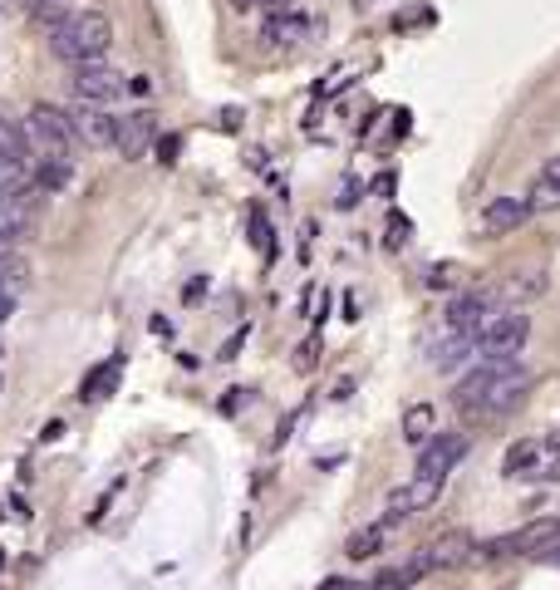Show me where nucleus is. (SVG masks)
<instances>
[{"label": "nucleus", "instance_id": "nucleus-1", "mask_svg": "<svg viewBox=\"0 0 560 590\" xmlns=\"http://www.w3.org/2000/svg\"><path fill=\"white\" fill-rule=\"evenodd\" d=\"M113 45V20L104 10H69L50 30V50L69 64H94L104 59Z\"/></svg>", "mask_w": 560, "mask_h": 590}, {"label": "nucleus", "instance_id": "nucleus-2", "mask_svg": "<svg viewBox=\"0 0 560 590\" xmlns=\"http://www.w3.org/2000/svg\"><path fill=\"white\" fill-rule=\"evenodd\" d=\"M20 133H25L30 163H69V153H74L69 118L59 114V109H50V104H35L30 114L20 118Z\"/></svg>", "mask_w": 560, "mask_h": 590}, {"label": "nucleus", "instance_id": "nucleus-3", "mask_svg": "<svg viewBox=\"0 0 560 590\" xmlns=\"http://www.w3.org/2000/svg\"><path fill=\"white\" fill-rule=\"evenodd\" d=\"M526 389H531V369L516 359L511 369H502V374L482 389V399H477L472 409H462V413H472V418H502L506 409H516V404H521V394H526Z\"/></svg>", "mask_w": 560, "mask_h": 590}, {"label": "nucleus", "instance_id": "nucleus-4", "mask_svg": "<svg viewBox=\"0 0 560 590\" xmlns=\"http://www.w3.org/2000/svg\"><path fill=\"white\" fill-rule=\"evenodd\" d=\"M526 340H531V315L526 310H497L477 330V354H521Z\"/></svg>", "mask_w": 560, "mask_h": 590}, {"label": "nucleus", "instance_id": "nucleus-5", "mask_svg": "<svg viewBox=\"0 0 560 590\" xmlns=\"http://www.w3.org/2000/svg\"><path fill=\"white\" fill-rule=\"evenodd\" d=\"M74 94L84 99V104H118L123 94H128V79L109 69L104 59H94V64H74Z\"/></svg>", "mask_w": 560, "mask_h": 590}, {"label": "nucleus", "instance_id": "nucleus-6", "mask_svg": "<svg viewBox=\"0 0 560 590\" xmlns=\"http://www.w3.org/2000/svg\"><path fill=\"white\" fill-rule=\"evenodd\" d=\"M438 492H443V477L438 472H413L398 492L389 497V517H384V527H398L403 517H413V512H423V507H433L438 502Z\"/></svg>", "mask_w": 560, "mask_h": 590}, {"label": "nucleus", "instance_id": "nucleus-7", "mask_svg": "<svg viewBox=\"0 0 560 590\" xmlns=\"http://www.w3.org/2000/svg\"><path fill=\"white\" fill-rule=\"evenodd\" d=\"M497 315V291H467V295H457L452 300V310H448V335H477L487 320Z\"/></svg>", "mask_w": 560, "mask_h": 590}, {"label": "nucleus", "instance_id": "nucleus-8", "mask_svg": "<svg viewBox=\"0 0 560 590\" xmlns=\"http://www.w3.org/2000/svg\"><path fill=\"white\" fill-rule=\"evenodd\" d=\"M64 118H69L74 143H89V148H113V123H118V118H113L104 104H84V99H79V104H74Z\"/></svg>", "mask_w": 560, "mask_h": 590}, {"label": "nucleus", "instance_id": "nucleus-9", "mask_svg": "<svg viewBox=\"0 0 560 590\" xmlns=\"http://www.w3.org/2000/svg\"><path fill=\"white\" fill-rule=\"evenodd\" d=\"M153 138H158V114H153V109H133L128 118L113 123V148H118L123 158H143V153L153 148Z\"/></svg>", "mask_w": 560, "mask_h": 590}, {"label": "nucleus", "instance_id": "nucleus-10", "mask_svg": "<svg viewBox=\"0 0 560 590\" xmlns=\"http://www.w3.org/2000/svg\"><path fill=\"white\" fill-rule=\"evenodd\" d=\"M472 551H477V541H472L467 531H448V536H438L433 546L418 551V566H423V571H452V566L472 561Z\"/></svg>", "mask_w": 560, "mask_h": 590}, {"label": "nucleus", "instance_id": "nucleus-11", "mask_svg": "<svg viewBox=\"0 0 560 590\" xmlns=\"http://www.w3.org/2000/svg\"><path fill=\"white\" fill-rule=\"evenodd\" d=\"M467 453V433H438L433 443H423V453H418V472H438V477H448L457 468V458Z\"/></svg>", "mask_w": 560, "mask_h": 590}, {"label": "nucleus", "instance_id": "nucleus-12", "mask_svg": "<svg viewBox=\"0 0 560 590\" xmlns=\"http://www.w3.org/2000/svg\"><path fill=\"white\" fill-rule=\"evenodd\" d=\"M526 217H531L526 197H492V202L482 207V232H487V236H506V232H516Z\"/></svg>", "mask_w": 560, "mask_h": 590}, {"label": "nucleus", "instance_id": "nucleus-13", "mask_svg": "<svg viewBox=\"0 0 560 590\" xmlns=\"http://www.w3.org/2000/svg\"><path fill=\"white\" fill-rule=\"evenodd\" d=\"M472 354H477V335H448V330H443V345L433 350V369H438V374H457Z\"/></svg>", "mask_w": 560, "mask_h": 590}, {"label": "nucleus", "instance_id": "nucleus-14", "mask_svg": "<svg viewBox=\"0 0 560 590\" xmlns=\"http://www.w3.org/2000/svg\"><path fill=\"white\" fill-rule=\"evenodd\" d=\"M433 433H438V413H433V404H413V409H403V438H408L413 448H423Z\"/></svg>", "mask_w": 560, "mask_h": 590}, {"label": "nucleus", "instance_id": "nucleus-15", "mask_svg": "<svg viewBox=\"0 0 560 590\" xmlns=\"http://www.w3.org/2000/svg\"><path fill=\"white\" fill-rule=\"evenodd\" d=\"M118 369H123V354H113L109 364H99V369H94V374L79 384V399H84V404H94V399H109L113 384H118Z\"/></svg>", "mask_w": 560, "mask_h": 590}, {"label": "nucleus", "instance_id": "nucleus-16", "mask_svg": "<svg viewBox=\"0 0 560 590\" xmlns=\"http://www.w3.org/2000/svg\"><path fill=\"white\" fill-rule=\"evenodd\" d=\"M384 536H389V527H384V522H374V527H364L359 536H349V546H344V551H349L354 561H364V556H379Z\"/></svg>", "mask_w": 560, "mask_h": 590}, {"label": "nucleus", "instance_id": "nucleus-17", "mask_svg": "<svg viewBox=\"0 0 560 590\" xmlns=\"http://www.w3.org/2000/svg\"><path fill=\"white\" fill-rule=\"evenodd\" d=\"M526 207H531V212H556L560 207V182L556 177H536L531 192H526Z\"/></svg>", "mask_w": 560, "mask_h": 590}, {"label": "nucleus", "instance_id": "nucleus-18", "mask_svg": "<svg viewBox=\"0 0 560 590\" xmlns=\"http://www.w3.org/2000/svg\"><path fill=\"white\" fill-rule=\"evenodd\" d=\"M536 443H511V453H506V463H502V472L506 477H521V472H531L536 468Z\"/></svg>", "mask_w": 560, "mask_h": 590}, {"label": "nucleus", "instance_id": "nucleus-19", "mask_svg": "<svg viewBox=\"0 0 560 590\" xmlns=\"http://www.w3.org/2000/svg\"><path fill=\"white\" fill-rule=\"evenodd\" d=\"M551 291V281L541 276V271H531V276H516V281H506V295L511 300H536V295Z\"/></svg>", "mask_w": 560, "mask_h": 590}, {"label": "nucleus", "instance_id": "nucleus-20", "mask_svg": "<svg viewBox=\"0 0 560 590\" xmlns=\"http://www.w3.org/2000/svg\"><path fill=\"white\" fill-rule=\"evenodd\" d=\"M64 182H69V163H40L35 168V187L40 192H59Z\"/></svg>", "mask_w": 560, "mask_h": 590}, {"label": "nucleus", "instance_id": "nucleus-21", "mask_svg": "<svg viewBox=\"0 0 560 590\" xmlns=\"http://www.w3.org/2000/svg\"><path fill=\"white\" fill-rule=\"evenodd\" d=\"M25 5H30V15H35L40 25H50V30H55L59 20L69 15V10H64V0H25Z\"/></svg>", "mask_w": 560, "mask_h": 590}, {"label": "nucleus", "instance_id": "nucleus-22", "mask_svg": "<svg viewBox=\"0 0 560 590\" xmlns=\"http://www.w3.org/2000/svg\"><path fill=\"white\" fill-rule=\"evenodd\" d=\"M251 232H256V246L271 256V227H266V217H261V207H251Z\"/></svg>", "mask_w": 560, "mask_h": 590}, {"label": "nucleus", "instance_id": "nucleus-23", "mask_svg": "<svg viewBox=\"0 0 560 590\" xmlns=\"http://www.w3.org/2000/svg\"><path fill=\"white\" fill-rule=\"evenodd\" d=\"M428 286H433V291H448V286H457V266H433V271H428Z\"/></svg>", "mask_w": 560, "mask_h": 590}, {"label": "nucleus", "instance_id": "nucleus-24", "mask_svg": "<svg viewBox=\"0 0 560 590\" xmlns=\"http://www.w3.org/2000/svg\"><path fill=\"white\" fill-rule=\"evenodd\" d=\"M153 148H158V163H177V148H182V138H153Z\"/></svg>", "mask_w": 560, "mask_h": 590}, {"label": "nucleus", "instance_id": "nucleus-25", "mask_svg": "<svg viewBox=\"0 0 560 590\" xmlns=\"http://www.w3.org/2000/svg\"><path fill=\"white\" fill-rule=\"evenodd\" d=\"M408 241V217H393L389 222V246H403Z\"/></svg>", "mask_w": 560, "mask_h": 590}, {"label": "nucleus", "instance_id": "nucleus-26", "mask_svg": "<svg viewBox=\"0 0 560 590\" xmlns=\"http://www.w3.org/2000/svg\"><path fill=\"white\" fill-rule=\"evenodd\" d=\"M241 340H246V330H236V335L226 340V345H222V359H236V350H241Z\"/></svg>", "mask_w": 560, "mask_h": 590}, {"label": "nucleus", "instance_id": "nucleus-27", "mask_svg": "<svg viewBox=\"0 0 560 590\" xmlns=\"http://www.w3.org/2000/svg\"><path fill=\"white\" fill-rule=\"evenodd\" d=\"M10 315H15V295H10V291H0V325H5Z\"/></svg>", "mask_w": 560, "mask_h": 590}, {"label": "nucleus", "instance_id": "nucleus-28", "mask_svg": "<svg viewBox=\"0 0 560 590\" xmlns=\"http://www.w3.org/2000/svg\"><path fill=\"white\" fill-rule=\"evenodd\" d=\"M541 177H556V182H560V158H551V163L541 168Z\"/></svg>", "mask_w": 560, "mask_h": 590}, {"label": "nucleus", "instance_id": "nucleus-29", "mask_svg": "<svg viewBox=\"0 0 560 590\" xmlns=\"http://www.w3.org/2000/svg\"><path fill=\"white\" fill-rule=\"evenodd\" d=\"M5 251H15V236H5V232H0V256H5Z\"/></svg>", "mask_w": 560, "mask_h": 590}, {"label": "nucleus", "instance_id": "nucleus-30", "mask_svg": "<svg viewBox=\"0 0 560 590\" xmlns=\"http://www.w3.org/2000/svg\"><path fill=\"white\" fill-rule=\"evenodd\" d=\"M546 448H556V453H560V428L551 433V438H546Z\"/></svg>", "mask_w": 560, "mask_h": 590}, {"label": "nucleus", "instance_id": "nucleus-31", "mask_svg": "<svg viewBox=\"0 0 560 590\" xmlns=\"http://www.w3.org/2000/svg\"><path fill=\"white\" fill-rule=\"evenodd\" d=\"M251 5H256V0H231V10H251Z\"/></svg>", "mask_w": 560, "mask_h": 590}, {"label": "nucleus", "instance_id": "nucleus-32", "mask_svg": "<svg viewBox=\"0 0 560 590\" xmlns=\"http://www.w3.org/2000/svg\"><path fill=\"white\" fill-rule=\"evenodd\" d=\"M0 359H5V345H0Z\"/></svg>", "mask_w": 560, "mask_h": 590}]
</instances>
